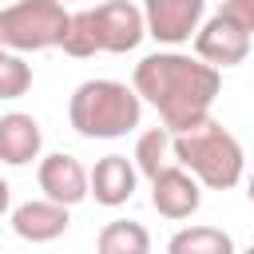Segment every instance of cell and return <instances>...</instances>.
<instances>
[{"mask_svg":"<svg viewBox=\"0 0 254 254\" xmlns=\"http://www.w3.org/2000/svg\"><path fill=\"white\" fill-rule=\"evenodd\" d=\"M131 87L143 103H151L163 119V127L175 135L198 119L210 115V103L218 99L222 75L214 64L183 52H151L135 64Z\"/></svg>","mask_w":254,"mask_h":254,"instance_id":"1","label":"cell"},{"mask_svg":"<svg viewBox=\"0 0 254 254\" xmlns=\"http://www.w3.org/2000/svg\"><path fill=\"white\" fill-rule=\"evenodd\" d=\"M171 155L206 190H230V187L242 183V171H246L242 143L210 115L190 123V127H183V131H175L171 135Z\"/></svg>","mask_w":254,"mask_h":254,"instance_id":"2","label":"cell"},{"mask_svg":"<svg viewBox=\"0 0 254 254\" xmlns=\"http://www.w3.org/2000/svg\"><path fill=\"white\" fill-rule=\"evenodd\" d=\"M143 36H147V24H143V8L139 4H131V0H103L95 8L71 12L60 48L67 56H75V60H87L95 52L123 56V52H135Z\"/></svg>","mask_w":254,"mask_h":254,"instance_id":"3","label":"cell"},{"mask_svg":"<svg viewBox=\"0 0 254 254\" xmlns=\"http://www.w3.org/2000/svg\"><path fill=\"white\" fill-rule=\"evenodd\" d=\"M143 119V99L119 79H83L67 99V123L83 139H123Z\"/></svg>","mask_w":254,"mask_h":254,"instance_id":"4","label":"cell"},{"mask_svg":"<svg viewBox=\"0 0 254 254\" xmlns=\"http://www.w3.org/2000/svg\"><path fill=\"white\" fill-rule=\"evenodd\" d=\"M71 12L64 0H16L0 8V44L12 52H48L64 44Z\"/></svg>","mask_w":254,"mask_h":254,"instance_id":"5","label":"cell"},{"mask_svg":"<svg viewBox=\"0 0 254 254\" xmlns=\"http://www.w3.org/2000/svg\"><path fill=\"white\" fill-rule=\"evenodd\" d=\"M194 56L206 60V64H214L218 71L222 67H238L250 56V32L230 12L218 8L210 20L198 24V32H194Z\"/></svg>","mask_w":254,"mask_h":254,"instance_id":"6","label":"cell"},{"mask_svg":"<svg viewBox=\"0 0 254 254\" xmlns=\"http://www.w3.org/2000/svg\"><path fill=\"white\" fill-rule=\"evenodd\" d=\"M202 12H206V0H143L147 36L159 44H171V48L187 44L198 32Z\"/></svg>","mask_w":254,"mask_h":254,"instance_id":"7","label":"cell"},{"mask_svg":"<svg viewBox=\"0 0 254 254\" xmlns=\"http://www.w3.org/2000/svg\"><path fill=\"white\" fill-rule=\"evenodd\" d=\"M151 206L163 214V218H190L198 206H202V183L179 167V163H167L151 175Z\"/></svg>","mask_w":254,"mask_h":254,"instance_id":"8","label":"cell"},{"mask_svg":"<svg viewBox=\"0 0 254 254\" xmlns=\"http://www.w3.org/2000/svg\"><path fill=\"white\" fill-rule=\"evenodd\" d=\"M36 183H40L44 198H56L64 206H75V202L87 198V167L67 151L44 155L40 167H36Z\"/></svg>","mask_w":254,"mask_h":254,"instance_id":"9","label":"cell"},{"mask_svg":"<svg viewBox=\"0 0 254 254\" xmlns=\"http://www.w3.org/2000/svg\"><path fill=\"white\" fill-rule=\"evenodd\" d=\"M135 183H139V171L127 155H103L87 171V194L99 206H123L135 194Z\"/></svg>","mask_w":254,"mask_h":254,"instance_id":"10","label":"cell"},{"mask_svg":"<svg viewBox=\"0 0 254 254\" xmlns=\"http://www.w3.org/2000/svg\"><path fill=\"white\" fill-rule=\"evenodd\" d=\"M71 206L56 202V198H32V202H20L12 210V230L24 238V242H52L60 238L67 226H71Z\"/></svg>","mask_w":254,"mask_h":254,"instance_id":"11","label":"cell"},{"mask_svg":"<svg viewBox=\"0 0 254 254\" xmlns=\"http://www.w3.org/2000/svg\"><path fill=\"white\" fill-rule=\"evenodd\" d=\"M40 147H44V131H40L36 115H28V111L0 115V163L28 167L32 159H40Z\"/></svg>","mask_w":254,"mask_h":254,"instance_id":"12","label":"cell"},{"mask_svg":"<svg viewBox=\"0 0 254 254\" xmlns=\"http://www.w3.org/2000/svg\"><path fill=\"white\" fill-rule=\"evenodd\" d=\"M99 254H147L151 250V234L139 226V222H127V218H115L99 230L95 238Z\"/></svg>","mask_w":254,"mask_h":254,"instance_id":"13","label":"cell"},{"mask_svg":"<svg viewBox=\"0 0 254 254\" xmlns=\"http://www.w3.org/2000/svg\"><path fill=\"white\" fill-rule=\"evenodd\" d=\"M167 250L171 254H230L234 238L222 234L218 226H187L167 242Z\"/></svg>","mask_w":254,"mask_h":254,"instance_id":"14","label":"cell"},{"mask_svg":"<svg viewBox=\"0 0 254 254\" xmlns=\"http://www.w3.org/2000/svg\"><path fill=\"white\" fill-rule=\"evenodd\" d=\"M167 155H171V131H167V127H151V131H143V135L135 139L131 163H135V171H139L143 179H151L159 167L171 163Z\"/></svg>","mask_w":254,"mask_h":254,"instance_id":"15","label":"cell"},{"mask_svg":"<svg viewBox=\"0 0 254 254\" xmlns=\"http://www.w3.org/2000/svg\"><path fill=\"white\" fill-rule=\"evenodd\" d=\"M32 87V67L24 64L20 52H4L0 48V99H20Z\"/></svg>","mask_w":254,"mask_h":254,"instance_id":"16","label":"cell"},{"mask_svg":"<svg viewBox=\"0 0 254 254\" xmlns=\"http://www.w3.org/2000/svg\"><path fill=\"white\" fill-rule=\"evenodd\" d=\"M222 12H230V16L254 36V0H222Z\"/></svg>","mask_w":254,"mask_h":254,"instance_id":"17","label":"cell"},{"mask_svg":"<svg viewBox=\"0 0 254 254\" xmlns=\"http://www.w3.org/2000/svg\"><path fill=\"white\" fill-rule=\"evenodd\" d=\"M8 206H12V187H8L4 179H0V214H4Z\"/></svg>","mask_w":254,"mask_h":254,"instance_id":"18","label":"cell"},{"mask_svg":"<svg viewBox=\"0 0 254 254\" xmlns=\"http://www.w3.org/2000/svg\"><path fill=\"white\" fill-rule=\"evenodd\" d=\"M246 198L254 202V171H250V179H246Z\"/></svg>","mask_w":254,"mask_h":254,"instance_id":"19","label":"cell"},{"mask_svg":"<svg viewBox=\"0 0 254 254\" xmlns=\"http://www.w3.org/2000/svg\"><path fill=\"white\" fill-rule=\"evenodd\" d=\"M0 48H4V44H0Z\"/></svg>","mask_w":254,"mask_h":254,"instance_id":"20","label":"cell"}]
</instances>
